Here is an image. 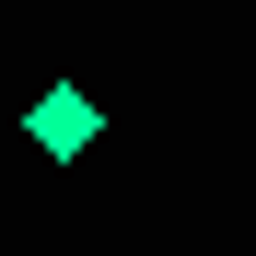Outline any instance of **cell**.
Segmentation results:
<instances>
[{
	"mask_svg": "<svg viewBox=\"0 0 256 256\" xmlns=\"http://www.w3.org/2000/svg\"><path fill=\"white\" fill-rule=\"evenodd\" d=\"M24 128H35V152H47V163H82V152H94V128H105V105L82 94V82H47V94L24 105Z\"/></svg>",
	"mask_w": 256,
	"mask_h": 256,
	"instance_id": "6da1fadb",
	"label": "cell"
}]
</instances>
